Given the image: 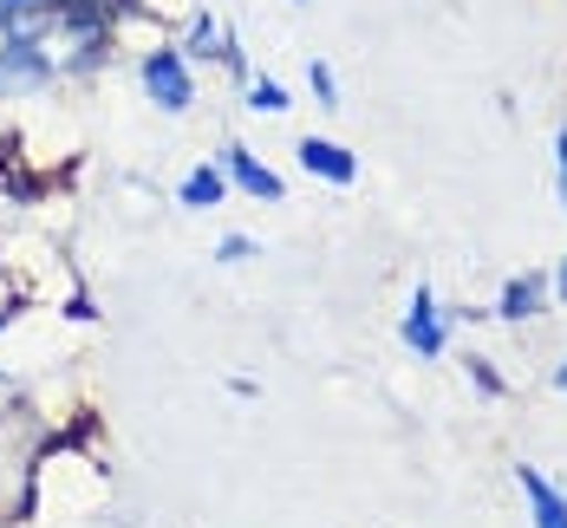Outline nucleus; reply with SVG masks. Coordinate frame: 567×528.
Returning a JSON list of instances; mask_svg holds the SVG:
<instances>
[{
	"mask_svg": "<svg viewBox=\"0 0 567 528\" xmlns=\"http://www.w3.org/2000/svg\"><path fill=\"white\" fill-rule=\"evenodd\" d=\"M555 385H561V392H567V359H561V372H555Z\"/></svg>",
	"mask_w": 567,
	"mask_h": 528,
	"instance_id": "obj_16",
	"label": "nucleus"
},
{
	"mask_svg": "<svg viewBox=\"0 0 567 528\" xmlns=\"http://www.w3.org/2000/svg\"><path fill=\"white\" fill-rule=\"evenodd\" d=\"M137 79H144V92H151V99H157L164 112H189V105H196L189 65H183V53H176V46H157V53H144Z\"/></svg>",
	"mask_w": 567,
	"mask_h": 528,
	"instance_id": "obj_1",
	"label": "nucleus"
},
{
	"mask_svg": "<svg viewBox=\"0 0 567 528\" xmlns=\"http://www.w3.org/2000/svg\"><path fill=\"white\" fill-rule=\"evenodd\" d=\"M307 79H313V92H320V99H327V105H340V79H333V72H327V65H320V59H313V65H307Z\"/></svg>",
	"mask_w": 567,
	"mask_h": 528,
	"instance_id": "obj_11",
	"label": "nucleus"
},
{
	"mask_svg": "<svg viewBox=\"0 0 567 528\" xmlns=\"http://www.w3.org/2000/svg\"><path fill=\"white\" fill-rule=\"evenodd\" d=\"M515 483H522V496H528V509H535V528H567V496L542 476V469H515Z\"/></svg>",
	"mask_w": 567,
	"mask_h": 528,
	"instance_id": "obj_3",
	"label": "nucleus"
},
{
	"mask_svg": "<svg viewBox=\"0 0 567 528\" xmlns=\"http://www.w3.org/2000/svg\"><path fill=\"white\" fill-rule=\"evenodd\" d=\"M535 307H542V281H535V275H515L509 288H503V300H496L503 320H528Z\"/></svg>",
	"mask_w": 567,
	"mask_h": 528,
	"instance_id": "obj_8",
	"label": "nucleus"
},
{
	"mask_svg": "<svg viewBox=\"0 0 567 528\" xmlns=\"http://www.w3.org/2000/svg\"><path fill=\"white\" fill-rule=\"evenodd\" d=\"M223 189H228V176L203 164V170L183 176V209H216V203H223Z\"/></svg>",
	"mask_w": 567,
	"mask_h": 528,
	"instance_id": "obj_7",
	"label": "nucleus"
},
{
	"mask_svg": "<svg viewBox=\"0 0 567 528\" xmlns=\"http://www.w3.org/2000/svg\"><path fill=\"white\" fill-rule=\"evenodd\" d=\"M470 379H476V385H483V392H489V398H496V392H503V379H496V372H489V365H483V359H470Z\"/></svg>",
	"mask_w": 567,
	"mask_h": 528,
	"instance_id": "obj_14",
	"label": "nucleus"
},
{
	"mask_svg": "<svg viewBox=\"0 0 567 528\" xmlns=\"http://www.w3.org/2000/svg\"><path fill=\"white\" fill-rule=\"evenodd\" d=\"M248 105H255V112H287V92L275 79H255V85H248Z\"/></svg>",
	"mask_w": 567,
	"mask_h": 528,
	"instance_id": "obj_9",
	"label": "nucleus"
},
{
	"mask_svg": "<svg viewBox=\"0 0 567 528\" xmlns=\"http://www.w3.org/2000/svg\"><path fill=\"white\" fill-rule=\"evenodd\" d=\"M404 346L424 352V359H437V352H444V320H437V307H431V288L411 293V313H404Z\"/></svg>",
	"mask_w": 567,
	"mask_h": 528,
	"instance_id": "obj_2",
	"label": "nucleus"
},
{
	"mask_svg": "<svg viewBox=\"0 0 567 528\" xmlns=\"http://www.w3.org/2000/svg\"><path fill=\"white\" fill-rule=\"evenodd\" d=\"M300 164L313 176H327V183H352L359 176V164H352V151H340V144H327V137H300Z\"/></svg>",
	"mask_w": 567,
	"mask_h": 528,
	"instance_id": "obj_6",
	"label": "nucleus"
},
{
	"mask_svg": "<svg viewBox=\"0 0 567 528\" xmlns=\"http://www.w3.org/2000/svg\"><path fill=\"white\" fill-rule=\"evenodd\" d=\"M216 46H223V27H216V20H196V27H189V53L209 59Z\"/></svg>",
	"mask_w": 567,
	"mask_h": 528,
	"instance_id": "obj_10",
	"label": "nucleus"
},
{
	"mask_svg": "<svg viewBox=\"0 0 567 528\" xmlns=\"http://www.w3.org/2000/svg\"><path fill=\"white\" fill-rule=\"evenodd\" d=\"M555 293L567 300V255H561V268H555Z\"/></svg>",
	"mask_w": 567,
	"mask_h": 528,
	"instance_id": "obj_15",
	"label": "nucleus"
},
{
	"mask_svg": "<svg viewBox=\"0 0 567 528\" xmlns=\"http://www.w3.org/2000/svg\"><path fill=\"white\" fill-rule=\"evenodd\" d=\"M7 320H13V307H0V327H7Z\"/></svg>",
	"mask_w": 567,
	"mask_h": 528,
	"instance_id": "obj_17",
	"label": "nucleus"
},
{
	"mask_svg": "<svg viewBox=\"0 0 567 528\" xmlns=\"http://www.w3.org/2000/svg\"><path fill=\"white\" fill-rule=\"evenodd\" d=\"M47 79V59L33 40H7L0 46V92H13V85H40Z\"/></svg>",
	"mask_w": 567,
	"mask_h": 528,
	"instance_id": "obj_5",
	"label": "nucleus"
},
{
	"mask_svg": "<svg viewBox=\"0 0 567 528\" xmlns=\"http://www.w3.org/2000/svg\"><path fill=\"white\" fill-rule=\"evenodd\" d=\"M216 255H223V261H248V255H255V241H248V235H228Z\"/></svg>",
	"mask_w": 567,
	"mask_h": 528,
	"instance_id": "obj_13",
	"label": "nucleus"
},
{
	"mask_svg": "<svg viewBox=\"0 0 567 528\" xmlns=\"http://www.w3.org/2000/svg\"><path fill=\"white\" fill-rule=\"evenodd\" d=\"M555 189H561V209H567V124L555 131Z\"/></svg>",
	"mask_w": 567,
	"mask_h": 528,
	"instance_id": "obj_12",
	"label": "nucleus"
},
{
	"mask_svg": "<svg viewBox=\"0 0 567 528\" xmlns=\"http://www.w3.org/2000/svg\"><path fill=\"white\" fill-rule=\"evenodd\" d=\"M223 176H228V183H241L248 196H268V203H281V176L261 170V164H255L241 144H228V151H223Z\"/></svg>",
	"mask_w": 567,
	"mask_h": 528,
	"instance_id": "obj_4",
	"label": "nucleus"
}]
</instances>
